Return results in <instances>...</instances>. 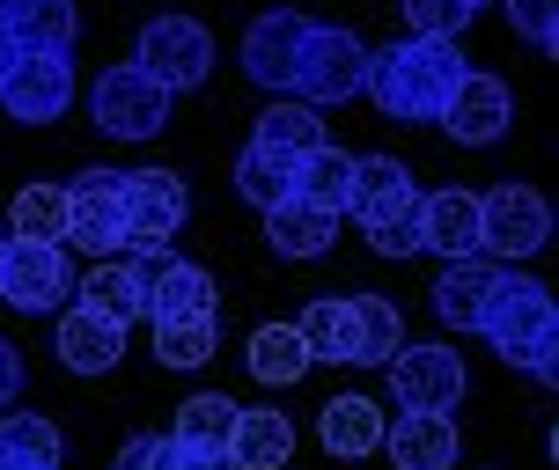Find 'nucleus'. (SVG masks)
I'll use <instances>...</instances> for the list:
<instances>
[{"instance_id": "1", "label": "nucleus", "mask_w": 559, "mask_h": 470, "mask_svg": "<svg viewBox=\"0 0 559 470\" xmlns=\"http://www.w3.org/2000/svg\"><path fill=\"white\" fill-rule=\"evenodd\" d=\"M472 67L456 52V37H413V45H391V52H368L361 96L383 118H442L449 88L464 82Z\"/></svg>"}, {"instance_id": "2", "label": "nucleus", "mask_w": 559, "mask_h": 470, "mask_svg": "<svg viewBox=\"0 0 559 470\" xmlns=\"http://www.w3.org/2000/svg\"><path fill=\"white\" fill-rule=\"evenodd\" d=\"M346 214L368 228V243L383 250V257H413L419 250V184L397 155H354Z\"/></svg>"}, {"instance_id": "3", "label": "nucleus", "mask_w": 559, "mask_h": 470, "mask_svg": "<svg viewBox=\"0 0 559 470\" xmlns=\"http://www.w3.org/2000/svg\"><path fill=\"white\" fill-rule=\"evenodd\" d=\"M478 332L493 338V353L508 367H531L537 383H552V338H559V316H552V287L545 279H523V273H501L493 302H486V324Z\"/></svg>"}, {"instance_id": "4", "label": "nucleus", "mask_w": 559, "mask_h": 470, "mask_svg": "<svg viewBox=\"0 0 559 470\" xmlns=\"http://www.w3.org/2000/svg\"><path fill=\"white\" fill-rule=\"evenodd\" d=\"M361 74H368V45L354 29L338 23H309L302 29V52H295V96H302L309 111H324V104H346V96H361Z\"/></svg>"}, {"instance_id": "5", "label": "nucleus", "mask_w": 559, "mask_h": 470, "mask_svg": "<svg viewBox=\"0 0 559 470\" xmlns=\"http://www.w3.org/2000/svg\"><path fill=\"white\" fill-rule=\"evenodd\" d=\"M545 236H552V206H545V192L537 184H493V192H478V257H531V250H545Z\"/></svg>"}, {"instance_id": "6", "label": "nucleus", "mask_w": 559, "mask_h": 470, "mask_svg": "<svg viewBox=\"0 0 559 470\" xmlns=\"http://www.w3.org/2000/svg\"><path fill=\"white\" fill-rule=\"evenodd\" d=\"M133 67L147 82H163L169 96H177V88H199L214 74V37H206L192 15H155L133 45Z\"/></svg>"}, {"instance_id": "7", "label": "nucleus", "mask_w": 559, "mask_h": 470, "mask_svg": "<svg viewBox=\"0 0 559 470\" xmlns=\"http://www.w3.org/2000/svg\"><path fill=\"white\" fill-rule=\"evenodd\" d=\"M67 287H74V273H67V250L59 243H29V236L0 243V302L8 309L45 316V309L67 302Z\"/></svg>"}, {"instance_id": "8", "label": "nucleus", "mask_w": 559, "mask_h": 470, "mask_svg": "<svg viewBox=\"0 0 559 470\" xmlns=\"http://www.w3.org/2000/svg\"><path fill=\"white\" fill-rule=\"evenodd\" d=\"M88 111H96V125H104V133L147 140V133H163V118H169V88L147 82L133 59H126V67H104V74H96V88H88Z\"/></svg>"}, {"instance_id": "9", "label": "nucleus", "mask_w": 559, "mask_h": 470, "mask_svg": "<svg viewBox=\"0 0 559 470\" xmlns=\"http://www.w3.org/2000/svg\"><path fill=\"white\" fill-rule=\"evenodd\" d=\"M67 243L82 250H126V169H82L67 184Z\"/></svg>"}, {"instance_id": "10", "label": "nucleus", "mask_w": 559, "mask_h": 470, "mask_svg": "<svg viewBox=\"0 0 559 470\" xmlns=\"http://www.w3.org/2000/svg\"><path fill=\"white\" fill-rule=\"evenodd\" d=\"M185 214H192L185 177H169V169H126V250H169Z\"/></svg>"}, {"instance_id": "11", "label": "nucleus", "mask_w": 559, "mask_h": 470, "mask_svg": "<svg viewBox=\"0 0 559 470\" xmlns=\"http://www.w3.org/2000/svg\"><path fill=\"white\" fill-rule=\"evenodd\" d=\"M74 104V67L59 52H15L0 74V111L23 118V125H52Z\"/></svg>"}, {"instance_id": "12", "label": "nucleus", "mask_w": 559, "mask_h": 470, "mask_svg": "<svg viewBox=\"0 0 559 470\" xmlns=\"http://www.w3.org/2000/svg\"><path fill=\"white\" fill-rule=\"evenodd\" d=\"M383 367H391L397 412H456V397H464V360L449 346H397Z\"/></svg>"}, {"instance_id": "13", "label": "nucleus", "mask_w": 559, "mask_h": 470, "mask_svg": "<svg viewBox=\"0 0 559 470\" xmlns=\"http://www.w3.org/2000/svg\"><path fill=\"white\" fill-rule=\"evenodd\" d=\"M140 287H147V324L155 316H214V273L177 257V250H140Z\"/></svg>"}, {"instance_id": "14", "label": "nucleus", "mask_w": 559, "mask_h": 470, "mask_svg": "<svg viewBox=\"0 0 559 470\" xmlns=\"http://www.w3.org/2000/svg\"><path fill=\"white\" fill-rule=\"evenodd\" d=\"M508 118H515L508 82H501V74H478V67L449 88V104H442V125L464 140V147H493V140L508 133Z\"/></svg>"}, {"instance_id": "15", "label": "nucleus", "mask_w": 559, "mask_h": 470, "mask_svg": "<svg viewBox=\"0 0 559 470\" xmlns=\"http://www.w3.org/2000/svg\"><path fill=\"white\" fill-rule=\"evenodd\" d=\"M302 15L295 8H265L251 29H243V74L258 88H287L295 82V52H302Z\"/></svg>"}, {"instance_id": "16", "label": "nucleus", "mask_w": 559, "mask_h": 470, "mask_svg": "<svg viewBox=\"0 0 559 470\" xmlns=\"http://www.w3.org/2000/svg\"><path fill=\"white\" fill-rule=\"evenodd\" d=\"M419 250L435 257H478V192L449 184V192H419Z\"/></svg>"}, {"instance_id": "17", "label": "nucleus", "mask_w": 559, "mask_h": 470, "mask_svg": "<svg viewBox=\"0 0 559 470\" xmlns=\"http://www.w3.org/2000/svg\"><path fill=\"white\" fill-rule=\"evenodd\" d=\"M383 456L397 470H449L456 463V419L449 412H397V426H383Z\"/></svg>"}, {"instance_id": "18", "label": "nucleus", "mask_w": 559, "mask_h": 470, "mask_svg": "<svg viewBox=\"0 0 559 470\" xmlns=\"http://www.w3.org/2000/svg\"><path fill=\"white\" fill-rule=\"evenodd\" d=\"M493 287H501V273H493L486 257H456V265L435 279V316H442L449 332H478V324H486V302H493Z\"/></svg>"}, {"instance_id": "19", "label": "nucleus", "mask_w": 559, "mask_h": 470, "mask_svg": "<svg viewBox=\"0 0 559 470\" xmlns=\"http://www.w3.org/2000/svg\"><path fill=\"white\" fill-rule=\"evenodd\" d=\"M222 448L236 470H280L295 456V426H287V412H243L236 405V426H228Z\"/></svg>"}, {"instance_id": "20", "label": "nucleus", "mask_w": 559, "mask_h": 470, "mask_svg": "<svg viewBox=\"0 0 559 470\" xmlns=\"http://www.w3.org/2000/svg\"><path fill=\"white\" fill-rule=\"evenodd\" d=\"M8 45L15 52H74V37H82V15H74V0H23L15 15H8Z\"/></svg>"}, {"instance_id": "21", "label": "nucleus", "mask_w": 559, "mask_h": 470, "mask_svg": "<svg viewBox=\"0 0 559 470\" xmlns=\"http://www.w3.org/2000/svg\"><path fill=\"white\" fill-rule=\"evenodd\" d=\"M265 243H273L280 257H324V250L338 243V214L309 206V198H280L273 214H265Z\"/></svg>"}, {"instance_id": "22", "label": "nucleus", "mask_w": 559, "mask_h": 470, "mask_svg": "<svg viewBox=\"0 0 559 470\" xmlns=\"http://www.w3.org/2000/svg\"><path fill=\"white\" fill-rule=\"evenodd\" d=\"M118 353H126V332H118V324L88 316V309H67V316H59V360H67L74 375H104V367H118Z\"/></svg>"}, {"instance_id": "23", "label": "nucleus", "mask_w": 559, "mask_h": 470, "mask_svg": "<svg viewBox=\"0 0 559 470\" xmlns=\"http://www.w3.org/2000/svg\"><path fill=\"white\" fill-rule=\"evenodd\" d=\"M251 147H265V155H287V162H302L309 147H324V118L309 111L302 96H280V104H265V111H258Z\"/></svg>"}, {"instance_id": "24", "label": "nucleus", "mask_w": 559, "mask_h": 470, "mask_svg": "<svg viewBox=\"0 0 559 470\" xmlns=\"http://www.w3.org/2000/svg\"><path fill=\"white\" fill-rule=\"evenodd\" d=\"M317 434L332 456H376L383 448V405L376 397H332L324 419H317Z\"/></svg>"}, {"instance_id": "25", "label": "nucleus", "mask_w": 559, "mask_h": 470, "mask_svg": "<svg viewBox=\"0 0 559 470\" xmlns=\"http://www.w3.org/2000/svg\"><path fill=\"white\" fill-rule=\"evenodd\" d=\"M354 309V367H383V360L405 346V316H397L391 294H346Z\"/></svg>"}, {"instance_id": "26", "label": "nucleus", "mask_w": 559, "mask_h": 470, "mask_svg": "<svg viewBox=\"0 0 559 470\" xmlns=\"http://www.w3.org/2000/svg\"><path fill=\"white\" fill-rule=\"evenodd\" d=\"M82 309L126 332V324H140V316H147V287H140L133 265H96V273L82 279Z\"/></svg>"}, {"instance_id": "27", "label": "nucleus", "mask_w": 559, "mask_h": 470, "mask_svg": "<svg viewBox=\"0 0 559 470\" xmlns=\"http://www.w3.org/2000/svg\"><path fill=\"white\" fill-rule=\"evenodd\" d=\"M346 192H354V155L346 147H309L302 162H295V198L309 206H324V214H346Z\"/></svg>"}, {"instance_id": "28", "label": "nucleus", "mask_w": 559, "mask_h": 470, "mask_svg": "<svg viewBox=\"0 0 559 470\" xmlns=\"http://www.w3.org/2000/svg\"><path fill=\"white\" fill-rule=\"evenodd\" d=\"M0 463L8 470H59V426L45 412H0Z\"/></svg>"}, {"instance_id": "29", "label": "nucleus", "mask_w": 559, "mask_h": 470, "mask_svg": "<svg viewBox=\"0 0 559 470\" xmlns=\"http://www.w3.org/2000/svg\"><path fill=\"white\" fill-rule=\"evenodd\" d=\"M251 375L258 383H273V389H287V383H302L309 375V346H302V332L295 324H265V332H251Z\"/></svg>"}, {"instance_id": "30", "label": "nucleus", "mask_w": 559, "mask_h": 470, "mask_svg": "<svg viewBox=\"0 0 559 470\" xmlns=\"http://www.w3.org/2000/svg\"><path fill=\"white\" fill-rule=\"evenodd\" d=\"M295 332H302L309 360H354V309H346V294H317L295 316Z\"/></svg>"}, {"instance_id": "31", "label": "nucleus", "mask_w": 559, "mask_h": 470, "mask_svg": "<svg viewBox=\"0 0 559 470\" xmlns=\"http://www.w3.org/2000/svg\"><path fill=\"white\" fill-rule=\"evenodd\" d=\"M214 346H222L214 316H155V360L163 367H199V360H214Z\"/></svg>"}, {"instance_id": "32", "label": "nucleus", "mask_w": 559, "mask_h": 470, "mask_svg": "<svg viewBox=\"0 0 559 470\" xmlns=\"http://www.w3.org/2000/svg\"><path fill=\"white\" fill-rule=\"evenodd\" d=\"M8 221L29 243H67V184H23L15 206H8Z\"/></svg>"}, {"instance_id": "33", "label": "nucleus", "mask_w": 559, "mask_h": 470, "mask_svg": "<svg viewBox=\"0 0 559 470\" xmlns=\"http://www.w3.org/2000/svg\"><path fill=\"white\" fill-rule=\"evenodd\" d=\"M236 192L251 198L258 214H273L280 198H295V162L287 155H265V147H243L236 155Z\"/></svg>"}, {"instance_id": "34", "label": "nucleus", "mask_w": 559, "mask_h": 470, "mask_svg": "<svg viewBox=\"0 0 559 470\" xmlns=\"http://www.w3.org/2000/svg\"><path fill=\"white\" fill-rule=\"evenodd\" d=\"M228 426H236V405H228L222 389H206V397H185V405H177V434H169V442H185V448H222Z\"/></svg>"}, {"instance_id": "35", "label": "nucleus", "mask_w": 559, "mask_h": 470, "mask_svg": "<svg viewBox=\"0 0 559 470\" xmlns=\"http://www.w3.org/2000/svg\"><path fill=\"white\" fill-rule=\"evenodd\" d=\"M397 8H405L413 37H456V29H464V23L478 15L472 0H397Z\"/></svg>"}, {"instance_id": "36", "label": "nucleus", "mask_w": 559, "mask_h": 470, "mask_svg": "<svg viewBox=\"0 0 559 470\" xmlns=\"http://www.w3.org/2000/svg\"><path fill=\"white\" fill-rule=\"evenodd\" d=\"M508 23L523 29L537 52H552L559 45V0H508Z\"/></svg>"}, {"instance_id": "37", "label": "nucleus", "mask_w": 559, "mask_h": 470, "mask_svg": "<svg viewBox=\"0 0 559 470\" xmlns=\"http://www.w3.org/2000/svg\"><path fill=\"white\" fill-rule=\"evenodd\" d=\"M111 470H177V442H163V434H133V442L118 448Z\"/></svg>"}, {"instance_id": "38", "label": "nucleus", "mask_w": 559, "mask_h": 470, "mask_svg": "<svg viewBox=\"0 0 559 470\" xmlns=\"http://www.w3.org/2000/svg\"><path fill=\"white\" fill-rule=\"evenodd\" d=\"M15 397H23V353H15V346L0 338V412H8Z\"/></svg>"}, {"instance_id": "39", "label": "nucleus", "mask_w": 559, "mask_h": 470, "mask_svg": "<svg viewBox=\"0 0 559 470\" xmlns=\"http://www.w3.org/2000/svg\"><path fill=\"white\" fill-rule=\"evenodd\" d=\"M177 470H236V463H228V448H185L177 442Z\"/></svg>"}, {"instance_id": "40", "label": "nucleus", "mask_w": 559, "mask_h": 470, "mask_svg": "<svg viewBox=\"0 0 559 470\" xmlns=\"http://www.w3.org/2000/svg\"><path fill=\"white\" fill-rule=\"evenodd\" d=\"M8 59H15V45H8V29H0V74H8Z\"/></svg>"}, {"instance_id": "41", "label": "nucleus", "mask_w": 559, "mask_h": 470, "mask_svg": "<svg viewBox=\"0 0 559 470\" xmlns=\"http://www.w3.org/2000/svg\"><path fill=\"white\" fill-rule=\"evenodd\" d=\"M15 8H23V0H0V23H8V15H15Z\"/></svg>"}, {"instance_id": "42", "label": "nucleus", "mask_w": 559, "mask_h": 470, "mask_svg": "<svg viewBox=\"0 0 559 470\" xmlns=\"http://www.w3.org/2000/svg\"><path fill=\"white\" fill-rule=\"evenodd\" d=\"M0 243H8V236H0Z\"/></svg>"}, {"instance_id": "43", "label": "nucleus", "mask_w": 559, "mask_h": 470, "mask_svg": "<svg viewBox=\"0 0 559 470\" xmlns=\"http://www.w3.org/2000/svg\"><path fill=\"white\" fill-rule=\"evenodd\" d=\"M472 8H478V0H472Z\"/></svg>"}, {"instance_id": "44", "label": "nucleus", "mask_w": 559, "mask_h": 470, "mask_svg": "<svg viewBox=\"0 0 559 470\" xmlns=\"http://www.w3.org/2000/svg\"><path fill=\"white\" fill-rule=\"evenodd\" d=\"M0 470H8V463H0Z\"/></svg>"}]
</instances>
